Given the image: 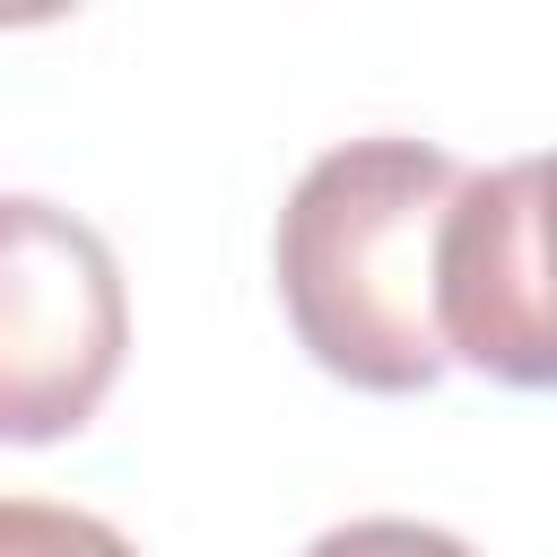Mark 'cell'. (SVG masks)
<instances>
[{"instance_id":"277c9868","label":"cell","mask_w":557,"mask_h":557,"mask_svg":"<svg viewBox=\"0 0 557 557\" xmlns=\"http://www.w3.org/2000/svg\"><path fill=\"white\" fill-rule=\"evenodd\" d=\"M0 557H139L104 513L44 505V496H0Z\"/></svg>"},{"instance_id":"6da1fadb","label":"cell","mask_w":557,"mask_h":557,"mask_svg":"<svg viewBox=\"0 0 557 557\" xmlns=\"http://www.w3.org/2000/svg\"><path fill=\"white\" fill-rule=\"evenodd\" d=\"M461 165L435 139H339L278 209V305L305 357L357 392H426L444 374L435 339V235Z\"/></svg>"},{"instance_id":"5b68a950","label":"cell","mask_w":557,"mask_h":557,"mask_svg":"<svg viewBox=\"0 0 557 557\" xmlns=\"http://www.w3.org/2000/svg\"><path fill=\"white\" fill-rule=\"evenodd\" d=\"M305 557H479L470 540H453L444 522H409V513H357L339 531H322Z\"/></svg>"},{"instance_id":"3957f363","label":"cell","mask_w":557,"mask_h":557,"mask_svg":"<svg viewBox=\"0 0 557 557\" xmlns=\"http://www.w3.org/2000/svg\"><path fill=\"white\" fill-rule=\"evenodd\" d=\"M435 339L444 366L540 392L557 374L548 331V157H513L453 183L435 235Z\"/></svg>"},{"instance_id":"7a4b0ae2","label":"cell","mask_w":557,"mask_h":557,"mask_svg":"<svg viewBox=\"0 0 557 557\" xmlns=\"http://www.w3.org/2000/svg\"><path fill=\"white\" fill-rule=\"evenodd\" d=\"M131 348L113 244L35 191H0V444L78 435Z\"/></svg>"}]
</instances>
